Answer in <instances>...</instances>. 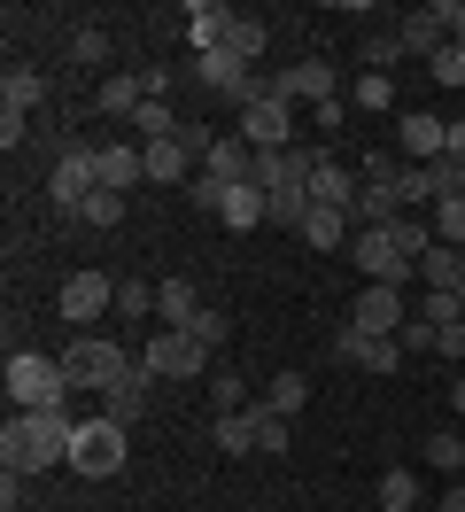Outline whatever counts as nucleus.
<instances>
[{
    "instance_id": "49530a36",
    "label": "nucleus",
    "mask_w": 465,
    "mask_h": 512,
    "mask_svg": "<svg viewBox=\"0 0 465 512\" xmlns=\"http://www.w3.org/2000/svg\"><path fill=\"white\" fill-rule=\"evenodd\" d=\"M186 334H194V342H202V350H217V342H225V319H217V311H202V319L186 326Z\"/></svg>"
},
{
    "instance_id": "20e7f679",
    "label": "nucleus",
    "mask_w": 465,
    "mask_h": 512,
    "mask_svg": "<svg viewBox=\"0 0 465 512\" xmlns=\"http://www.w3.org/2000/svg\"><path fill=\"white\" fill-rule=\"evenodd\" d=\"M140 365H148L155 381H202V365H210V350L186 334V326H155L148 350H140Z\"/></svg>"
},
{
    "instance_id": "8fccbe9b",
    "label": "nucleus",
    "mask_w": 465,
    "mask_h": 512,
    "mask_svg": "<svg viewBox=\"0 0 465 512\" xmlns=\"http://www.w3.org/2000/svg\"><path fill=\"white\" fill-rule=\"evenodd\" d=\"M450 412L465 419V373H458V381H450Z\"/></svg>"
},
{
    "instance_id": "a211bd4d",
    "label": "nucleus",
    "mask_w": 465,
    "mask_h": 512,
    "mask_svg": "<svg viewBox=\"0 0 465 512\" xmlns=\"http://www.w3.org/2000/svg\"><path fill=\"white\" fill-rule=\"evenodd\" d=\"M357 187H365V179H357L349 163H334V156L310 171V202H326V210H349V202H357Z\"/></svg>"
},
{
    "instance_id": "c9c22d12",
    "label": "nucleus",
    "mask_w": 465,
    "mask_h": 512,
    "mask_svg": "<svg viewBox=\"0 0 465 512\" xmlns=\"http://www.w3.org/2000/svg\"><path fill=\"white\" fill-rule=\"evenodd\" d=\"M210 412L217 419H225V412H248V381H241V373H225V365L210 373Z\"/></svg>"
},
{
    "instance_id": "a18cd8bd",
    "label": "nucleus",
    "mask_w": 465,
    "mask_h": 512,
    "mask_svg": "<svg viewBox=\"0 0 465 512\" xmlns=\"http://www.w3.org/2000/svg\"><path fill=\"white\" fill-rule=\"evenodd\" d=\"M396 342H403V357H411V350H434V326H427V319H419V311H411V326H403Z\"/></svg>"
},
{
    "instance_id": "5701e85b",
    "label": "nucleus",
    "mask_w": 465,
    "mask_h": 512,
    "mask_svg": "<svg viewBox=\"0 0 465 512\" xmlns=\"http://www.w3.org/2000/svg\"><path fill=\"white\" fill-rule=\"evenodd\" d=\"M140 179H148V156H140V148H101V187L109 194H132Z\"/></svg>"
},
{
    "instance_id": "de8ad7c7",
    "label": "nucleus",
    "mask_w": 465,
    "mask_h": 512,
    "mask_svg": "<svg viewBox=\"0 0 465 512\" xmlns=\"http://www.w3.org/2000/svg\"><path fill=\"white\" fill-rule=\"evenodd\" d=\"M442 512H465V481H450V489H442Z\"/></svg>"
},
{
    "instance_id": "7ed1b4c3",
    "label": "nucleus",
    "mask_w": 465,
    "mask_h": 512,
    "mask_svg": "<svg viewBox=\"0 0 465 512\" xmlns=\"http://www.w3.org/2000/svg\"><path fill=\"white\" fill-rule=\"evenodd\" d=\"M140 357H124L109 334H70V350H62V381L70 388H109V381H124Z\"/></svg>"
},
{
    "instance_id": "4c0bfd02",
    "label": "nucleus",
    "mask_w": 465,
    "mask_h": 512,
    "mask_svg": "<svg viewBox=\"0 0 465 512\" xmlns=\"http://www.w3.org/2000/svg\"><path fill=\"white\" fill-rule=\"evenodd\" d=\"M101 55H109V32H101V24H78V32H70V63H101Z\"/></svg>"
},
{
    "instance_id": "603ef678",
    "label": "nucleus",
    "mask_w": 465,
    "mask_h": 512,
    "mask_svg": "<svg viewBox=\"0 0 465 512\" xmlns=\"http://www.w3.org/2000/svg\"><path fill=\"white\" fill-rule=\"evenodd\" d=\"M458 256H465V249H458Z\"/></svg>"
},
{
    "instance_id": "c756f323",
    "label": "nucleus",
    "mask_w": 465,
    "mask_h": 512,
    "mask_svg": "<svg viewBox=\"0 0 465 512\" xmlns=\"http://www.w3.org/2000/svg\"><path fill=\"white\" fill-rule=\"evenodd\" d=\"M248 419H256V450H264V458H279V450L295 443V419L272 412V404H248Z\"/></svg>"
},
{
    "instance_id": "7c9ffc66",
    "label": "nucleus",
    "mask_w": 465,
    "mask_h": 512,
    "mask_svg": "<svg viewBox=\"0 0 465 512\" xmlns=\"http://www.w3.org/2000/svg\"><path fill=\"white\" fill-rule=\"evenodd\" d=\"M310 210H318V202H310V187H279L272 202H264V225H287V233H303Z\"/></svg>"
},
{
    "instance_id": "9d476101",
    "label": "nucleus",
    "mask_w": 465,
    "mask_h": 512,
    "mask_svg": "<svg viewBox=\"0 0 465 512\" xmlns=\"http://www.w3.org/2000/svg\"><path fill=\"white\" fill-rule=\"evenodd\" d=\"M349 326L357 334H403L411 326V303H403V288H357V303H349Z\"/></svg>"
},
{
    "instance_id": "e433bc0d",
    "label": "nucleus",
    "mask_w": 465,
    "mask_h": 512,
    "mask_svg": "<svg viewBox=\"0 0 465 512\" xmlns=\"http://www.w3.org/2000/svg\"><path fill=\"white\" fill-rule=\"evenodd\" d=\"M132 125H140V148H148V140H171L179 117H171V101H140V109H132Z\"/></svg>"
},
{
    "instance_id": "9b49d317",
    "label": "nucleus",
    "mask_w": 465,
    "mask_h": 512,
    "mask_svg": "<svg viewBox=\"0 0 465 512\" xmlns=\"http://www.w3.org/2000/svg\"><path fill=\"white\" fill-rule=\"evenodd\" d=\"M334 357H341V365H365V373H396V365H403V342H396V334H357V326H341V334H334Z\"/></svg>"
},
{
    "instance_id": "a878e982",
    "label": "nucleus",
    "mask_w": 465,
    "mask_h": 512,
    "mask_svg": "<svg viewBox=\"0 0 465 512\" xmlns=\"http://www.w3.org/2000/svg\"><path fill=\"white\" fill-rule=\"evenodd\" d=\"M140 70H124V78H101V86H93V109H101V117H132V109H140Z\"/></svg>"
},
{
    "instance_id": "4be33fe9",
    "label": "nucleus",
    "mask_w": 465,
    "mask_h": 512,
    "mask_svg": "<svg viewBox=\"0 0 465 512\" xmlns=\"http://www.w3.org/2000/svg\"><path fill=\"white\" fill-rule=\"evenodd\" d=\"M202 311H210V303L194 295V280H163V288H155V319L163 326H194Z\"/></svg>"
},
{
    "instance_id": "c03bdc74",
    "label": "nucleus",
    "mask_w": 465,
    "mask_h": 512,
    "mask_svg": "<svg viewBox=\"0 0 465 512\" xmlns=\"http://www.w3.org/2000/svg\"><path fill=\"white\" fill-rule=\"evenodd\" d=\"M171 86H179V78H171L163 63H148V70H140V94H148V101H171Z\"/></svg>"
},
{
    "instance_id": "ddd939ff",
    "label": "nucleus",
    "mask_w": 465,
    "mask_h": 512,
    "mask_svg": "<svg viewBox=\"0 0 465 512\" xmlns=\"http://www.w3.org/2000/svg\"><path fill=\"white\" fill-rule=\"evenodd\" d=\"M272 94H279V101H295V109H303V101L318 109V101H334V70L318 63V55H310V63H287V70L272 78Z\"/></svg>"
},
{
    "instance_id": "f704fd0d",
    "label": "nucleus",
    "mask_w": 465,
    "mask_h": 512,
    "mask_svg": "<svg viewBox=\"0 0 465 512\" xmlns=\"http://www.w3.org/2000/svg\"><path fill=\"white\" fill-rule=\"evenodd\" d=\"M380 505L411 512V505H419V474H411V466H388V474H380Z\"/></svg>"
},
{
    "instance_id": "6ab92c4d",
    "label": "nucleus",
    "mask_w": 465,
    "mask_h": 512,
    "mask_svg": "<svg viewBox=\"0 0 465 512\" xmlns=\"http://www.w3.org/2000/svg\"><path fill=\"white\" fill-rule=\"evenodd\" d=\"M39 101H47V78L24 70V63H8V78H0V117H31Z\"/></svg>"
},
{
    "instance_id": "2f4dec72",
    "label": "nucleus",
    "mask_w": 465,
    "mask_h": 512,
    "mask_svg": "<svg viewBox=\"0 0 465 512\" xmlns=\"http://www.w3.org/2000/svg\"><path fill=\"white\" fill-rule=\"evenodd\" d=\"M264 47H272V32H264L256 16H233V32H225V55H241V63L256 70V63H264Z\"/></svg>"
},
{
    "instance_id": "6e6552de",
    "label": "nucleus",
    "mask_w": 465,
    "mask_h": 512,
    "mask_svg": "<svg viewBox=\"0 0 465 512\" xmlns=\"http://www.w3.org/2000/svg\"><path fill=\"white\" fill-rule=\"evenodd\" d=\"M241 140L256 148V156H279V148H295V101H279V94L248 101V109H241Z\"/></svg>"
},
{
    "instance_id": "39448f33",
    "label": "nucleus",
    "mask_w": 465,
    "mask_h": 512,
    "mask_svg": "<svg viewBox=\"0 0 465 512\" xmlns=\"http://www.w3.org/2000/svg\"><path fill=\"white\" fill-rule=\"evenodd\" d=\"M70 466L86 481H109L124 466V427L117 419H78V435H70Z\"/></svg>"
},
{
    "instance_id": "f3484780",
    "label": "nucleus",
    "mask_w": 465,
    "mask_h": 512,
    "mask_svg": "<svg viewBox=\"0 0 465 512\" xmlns=\"http://www.w3.org/2000/svg\"><path fill=\"white\" fill-rule=\"evenodd\" d=\"M202 179H217V187H241V179H256V148H248L241 132H233V140H217L210 156H202Z\"/></svg>"
},
{
    "instance_id": "f8f14e48",
    "label": "nucleus",
    "mask_w": 465,
    "mask_h": 512,
    "mask_svg": "<svg viewBox=\"0 0 465 512\" xmlns=\"http://www.w3.org/2000/svg\"><path fill=\"white\" fill-rule=\"evenodd\" d=\"M396 148H403V163H442L450 156V125L427 117V109H411V117L396 125Z\"/></svg>"
},
{
    "instance_id": "c85d7f7f",
    "label": "nucleus",
    "mask_w": 465,
    "mask_h": 512,
    "mask_svg": "<svg viewBox=\"0 0 465 512\" xmlns=\"http://www.w3.org/2000/svg\"><path fill=\"white\" fill-rule=\"evenodd\" d=\"M210 450H225V458H248V450H256V419H248V412L210 419Z\"/></svg>"
},
{
    "instance_id": "412c9836",
    "label": "nucleus",
    "mask_w": 465,
    "mask_h": 512,
    "mask_svg": "<svg viewBox=\"0 0 465 512\" xmlns=\"http://www.w3.org/2000/svg\"><path fill=\"white\" fill-rule=\"evenodd\" d=\"M140 156H148V179H155V187H179V179H194V156L179 148V132H171V140H148Z\"/></svg>"
},
{
    "instance_id": "ea45409f",
    "label": "nucleus",
    "mask_w": 465,
    "mask_h": 512,
    "mask_svg": "<svg viewBox=\"0 0 465 512\" xmlns=\"http://www.w3.org/2000/svg\"><path fill=\"white\" fill-rule=\"evenodd\" d=\"M388 94H396V78H388V70H372V78H357V86H349V101H357V109H388Z\"/></svg>"
},
{
    "instance_id": "a19ab883",
    "label": "nucleus",
    "mask_w": 465,
    "mask_h": 512,
    "mask_svg": "<svg viewBox=\"0 0 465 512\" xmlns=\"http://www.w3.org/2000/svg\"><path fill=\"white\" fill-rule=\"evenodd\" d=\"M78 218H86V225H117V218H124V194L93 187V194H86V210H78Z\"/></svg>"
},
{
    "instance_id": "bb28decb",
    "label": "nucleus",
    "mask_w": 465,
    "mask_h": 512,
    "mask_svg": "<svg viewBox=\"0 0 465 512\" xmlns=\"http://www.w3.org/2000/svg\"><path fill=\"white\" fill-rule=\"evenodd\" d=\"M396 194H403V210H434V202H442V171H434V163H403Z\"/></svg>"
},
{
    "instance_id": "f03ea898",
    "label": "nucleus",
    "mask_w": 465,
    "mask_h": 512,
    "mask_svg": "<svg viewBox=\"0 0 465 512\" xmlns=\"http://www.w3.org/2000/svg\"><path fill=\"white\" fill-rule=\"evenodd\" d=\"M8 404H16V412H62V404H70L62 357H31V350H16V357H8Z\"/></svg>"
},
{
    "instance_id": "393cba45",
    "label": "nucleus",
    "mask_w": 465,
    "mask_h": 512,
    "mask_svg": "<svg viewBox=\"0 0 465 512\" xmlns=\"http://www.w3.org/2000/svg\"><path fill=\"white\" fill-rule=\"evenodd\" d=\"M419 458H427V466H434L442 481H465V435H458V427H434Z\"/></svg>"
},
{
    "instance_id": "3c124183",
    "label": "nucleus",
    "mask_w": 465,
    "mask_h": 512,
    "mask_svg": "<svg viewBox=\"0 0 465 512\" xmlns=\"http://www.w3.org/2000/svg\"><path fill=\"white\" fill-rule=\"evenodd\" d=\"M458 373H465V365H458Z\"/></svg>"
},
{
    "instance_id": "0eeeda50",
    "label": "nucleus",
    "mask_w": 465,
    "mask_h": 512,
    "mask_svg": "<svg viewBox=\"0 0 465 512\" xmlns=\"http://www.w3.org/2000/svg\"><path fill=\"white\" fill-rule=\"evenodd\" d=\"M93 187H101V148H62L55 171H47V202H62V210L78 218Z\"/></svg>"
},
{
    "instance_id": "dca6fc26",
    "label": "nucleus",
    "mask_w": 465,
    "mask_h": 512,
    "mask_svg": "<svg viewBox=\"0 0 465 512\" xmlns=\"http://www.w3.org/2000/svg\"><path fill=\"white\" fill-rule=\"evenodd\" d=\"M396 39H403V55H419V63H434L442 47H450V24H442V8H411L396 24Z\"/></svg>"
},
{
    "instance_id": "2eb2a0df",
    "label": "nucleus",
    "mask_w": 465,
    "mask_h": 512,
    "mask_svg": "<svg viewBox=\"0 0 465 512\" xmlns=\"http://www.w3.org/2000/svg\"><path fill=\"white\" fill-rule=\"evenodd\" d=\"M233 16H241V8H225V0H186V39H194V55H217L225 32H233Z\"/></svg>"
},
{
    "instance_id": "37998d69",
    "label": "nucleus",
    "mask_w": 465,
    "mask_h": 512,
    "mask_svg": "<svg viewBox=\"0 0 465 512\" xmlns=\"http://www.w3.org/2000/svg\"><path fill=\"white\" fill-rule=\"evenodd\" d=\"M427 78H442V86H465V47H442L427 63Z\"/></svg>"
},
{
    "instance_id": "aec40b11",
    "label": "nucleus",
    "mask_w": 465,
    "mask_h": 512,
    "mask_svg": "<svg viewBox=\"0 0 465 512\" xmlns=\"http://www.w3.org/2000/svg\"><path fill=\"white\" fill-rule=\"evenodd\" d=\"M419 280H427V295H458L465 288V256L450 249V241H434V249L419 256Z\"/></svg>"
},
{
    "instance_id": "72a5a7b5",
    "label": "nucleus",
    "mask_w": 465,
    "mask_h": 512,
    "mask_svg": "<svg viewBox=\"0 0 465 512\" xmlns=\"http://www.w3.org/2000/svg\"><path fill=\"white\" fill-rule=\"evenodd\" d=\"M264 404L295 419V412H303V404H310V381H303V373H272V388H264Z\"/></svg>"
},
{
    "instance_id": "79ce46f5",
    "label": "nucleus",
    "mask_w": 465,
    "mask_h": 512,
    "mask_svg": "<svg viewBox=\"0 0 465 512\" xmlns=\"http://www.w3.org/2000/svg\"><path fill=\"white\" fill-rule=\"evenodd\" d=\"M365 63H372V70H396V63H403V39H396V32H365Z\"/></svg>"
},
{
    "instance_id": "423d86ee",
    "label": "nucleus",
    "mask_w": 465,
    "mask_h": 512,
    "mask_svg": "<svg viewBox=\"0 0 465 512\" xmlns=\"http://www.w3.org/2000/svg\"><path fill=\"white\" fill-rule=\"evenodd\" d=\"M349 256H357V272H365L372 288H403V280L419 272V264L396 249V233H388V225H372V233H349Z\"/></svg>"
},
{
    "instance_id": "cd10ccee",
    "label": "nucleus",
    "mask_w": 465,
    "mask_h": 512,
    "mask_svg": "<svg viewBox=\"0 0 465 512\" xmlns=\"http://www.w3.org/2000/svg\"><path fill=\"white\" fill-rule=\"evenodd\" d=\"M303 241H310V249H326V256L349 249V210H326V202H318V210L303 218Z\"/></svg>"
},
{
    "instance_id": "4468645a",
    "label": "nucleus",
    "mask_w": 465,
    "mask_h": 512,
    "mask_svg": "<svg viewBox=\"0 0 465 512\" xmlns=\"http://www.w3.org/2000/svg\"><path fill=\"white\" fill-rule=\"evenodd\" d=\"M148 388H155V373H148V365H132L124 381H109V388H101V419H117V427H132V419L148 412Z\"/></svg>"
},
{
    "instance_id": "f257e3e1",
    "label": "nucleus",
    "mask_w": 465,
    "mask_h": 512,
    "mask_svg": "<svg viewBox=\"0 0 465 512\" xmlns=\"http://www.w3.org/2000/svg\"><path fill=\"white\" fill-rule=\"evenodd\" d=\"M70 435H78L70 404H62V412H8V427H0V466H8V474H47V466L70 458Z\"/></svg>"
},
{
    "instance_id": "b1692460",
    "label": "nucleus",
    "mask_w": 465,
    "mask_h": 512,
    "mask_svg": "<svg viewBox=\"0 0 465 512\" xmlns=\"http://www.w3.org/2000/svg\"><path fill=\"white\" fill-rule=\"evenodd\" d=\"M264 202H272V194L256 187V179H241V187L225 194V210H217V218L233 225V233H256V225H264Z\"/></svg>"
},
{
    "instance_id": "58836bf2",
    "label": "nucleus",
    "mask_w": 465,
    "mask_h": 512,
    "mask_svg": "<svg viewBox=\"0 0 465 512\" xmlns=\"http://www.w3.org/2000/svg\"><path fill=\"white\" fill-rule=\"evenodd\" d=\"M117 311L124 319H155V288L148 280H117Z\"/></svg>"
},
{
    "instance_id": "09e8293b",
    "label": "nucleus",
    "mask_w": 465,
    "mask_h": 512,
    "mask_svg": "<svg viewBox=\"0 0 465 512\" xmlns=\"http://www.w3.org/2000/svg\"><path fill=\"white\" fill-rule=\"evenodd\" d=\"M16 481H24V474H8V497H0V512H31V505H16Z\"/></svg>"
},
{
    "instance_id": "1a4fd4ad",
    "label": "nucleus",
    "mask_w": 465,
    "mask_h": 512,
    "mask_svg": "<svg viewBox=\"0 0 465 512\" xmlns=\"http://www.w3.org/2000/svg\"><path fill=\"white\" fill-rule=\"evenodd\" d=\"M55 311H62L70 326L109 319V311H117V280H109V272H70V280H62V295H55Z\"/></svg>"
},
{
    "instance_id": "473e14b6",
    "label": "nucleus",
    "mask_w": 465,
    "mask_h": 512,
    "mask_svg": "<svg viewBox=\"0 0 465 512\" xmlns=\"http://www.w3.org/2000/svg\"><path fill=\"white\" fill-rule=\"evenodd\" d=\"M388 233H396V249H403V256H411V264H419V256H427V249H434V218H419V210H403V218H396V225H388Z\"/></svg>"
}]
</instances>
